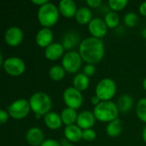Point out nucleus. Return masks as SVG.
Listing matches in <instances>:
<instances>
[{
    "mask_svg": "<svg viewBox=\"0 0 146 146\" xmlns=\"http://www.w3.org/2000/svg\"><path fill=\"white\" fill-rule=\"evenodd\" d=\"M143 87H144V89L146 91V78L144 80V81H143Z\"/></svg>",
    "mask_w": 146,
    "mask_h": 146,
    "instance_id": "nucleus-39",
    "label": "nucleus"
},
{
    "mask_svg": "<svg viewBox=\"0 0 146 146\" xmlns=\"http://www.w3.org/2000/svg\"><path fill=\"white\" fill-rule=\"evenodd\" d=\"M58 9L60 13L68 18L73 17L77 13V6L76 3L73 0H62L59 2Z\"/></svg>",
    "mask_w": 146,
    "mask_h": 146,
    "instance_id": "nucleus-16",
    "label": "nucleus"
},
{
    "mask_svg": "<svg viewBox=\"0 0 146 146\" xmlns=\"http://www.w3.org/2000/svg\"><path fill=\"white\" fill-rule=\"evenodd\" d=\"M127 3H128L127 0H110L109 1V6L114 11L121 10L127 6Z\"/></svg>",
    "mask_w": 146,
    "mask_h": 146,
    "instance_id": "nucleus-29",
    "label": "nucleus"
},
{
    "mask_svg": "<svg viewBox=\"0 0 146 146\" xmlns=\"http://www.w3.org/2000/svg\"><path fill=\"white\" fill-rule=\"evenodd\" d=\"M80 41V36L76 32L70 31L64 34L62 38V46L64 50H72Z\"/></svg>",
    "mask_w": 146,
    "mask_h": 146,
    "instance_id": "nucleus-19",
    "label": "nucleus"
},
{
    "mask_svg": "<svg viewBox=\"0 0 146 146\" xmlns=\"http://www.w3.org/2000/svg\"><path fill=\"white\" fill-rule=\"evenodd\" d=\"M79 53L87 64L99 62L104 55V44L100 38L89 37L83 39L79 46Z\"/></svg>",
    "mask_w": 146,
    "mask_h": 146,
    "instance_id": "nucleus-1",
    "label": "nucleus"
},
{
    "mask_svg": "<svg viewBox=\"0 0 146 146\" xmlns=\"http://www.w3.org/2000/svg\"><path fill=\"white\" fill-rule=\"evenodd\" d=\"M64 47L60 43H52L44 50V56L47 59L50 61L58 60L63 55Z\"/></svg>",
    "mask_w": 146,
    "mask_h": 146,
    "instance_id": "nucleus-15",
    "label": "nucleus"
},
{
    "mask_svg": "<svg viewBox=\"0 0 146 146\" xmlns=\"http://www.w3.org/2000/svg\"><path fill=\"white\" fill-rule=\"evenodd\" d=\"M65 69L62 66L60 65H54L49 70V76L51 80L55 81L61 80L65 76Z\"/></svg>",
    "mask_w": 146,
    "mask_h": 146,
    "instance_id": "nucleus-25",
    "label": "nucleus"
},
{
    "mask_svg": "<svg viewBox=\"0 0 146 146\" xmlns=\"http://www.w3.org/2000/svg\"><path fill=\"white\" fill-rule=\"evenodd\" d=\"M138 20H139V17H138L137 14L133 11L127 12L124 16V22L129 27H135L138 23Z\"/></svg>",
    "mask_w": 146,
    "mask_h": 146,
    "instance_id": "nucleus-28",
    "label": "nucleus"
},
{
    "mask_svg": "<svg viewBox=\"0 0 146 146\" xmlns=\"http://www.w3.org/2000/svg\"><path fill=\"white\" fill-rule=\"evenodd\" d=\"M142 35H143L144 38H146V29H144V30L142 31Z\"/></svg>",
    "mask_w": 146,
    "mask_h": 146,
    "instance_id": "nucleus-40",
    "label": "nucleus"
},
{
    "mask_svg": "<svg viewBox=\"0 0 146 146\" xmlns=\"http://www.w3.org/2000/svg\"><path fill=\"white\" fill-rule=\"evenodd\" d=\"M35 40L38 46L47 48L53 43V32L48 27H43L37 33Z\"/></svg>",
    "mask_w": 146,
    "mask_h": 146,
    "instance_id": "nucleus-14",
    "label": "nucleus"
},
{
    "mask_svg": "<svg viewBox=\"0 0 146 146\" xmlns=\"http://www.w3.org/2000/svg\"><path fill=\"white\" fill-rule=\"evenodd\" d=\"M23 32L18 27H9L4 33V40L9 46H17L23 40Z\"/></svg>",
    "mask_w": 146,
    "mask_h": 146,
    "instance_id": "nucleus-11",
    "label": "nucleus"
},
{
    "mask_svg": "<svg viewBox=\"0 0 146 146\" xmlns=\"http://www.w3.org/2000/svg\"><path fill=\"white\" fill-rule=\"evenodd\" d=\"M95 92L101 101H110L116 93V84L112 79H103L98 83Z\"/></svg>",
    "mask_w": 146,
    "mask_h": 146,
    "instance_id": "nucleus-5",
    "label": "nucleus"
},
{
    "mask_svg": "<svg viewBox=\"0 0 146 146\" xmlns=\"http://www.w3.org/2000/svg\"><path fill=\"white\" fill-rule=\"evenodd\" d=\"M32 3H34V4L39 5V6H43V5H44L45 3H47L49 2L47 0H32Z\"/></svg>",
    "mask_w": 146,
    "mask_h": 146,
    "instance_id": "nucleus-36",
    "label": "nucleus"
},
{
    "mask_svg": "<svg viewBox=\"0 0 146 146\" xmlns=\"http://www.w3.org/2000/svg\"><path fill=\"white\" fill-rule=\"evenodd\" d=\"M96 68L94 67V64H86L83 68V74H86L87 77H92L95 74Z\"/></svg>",
    "mask_w": 146,
    "mask_h": 146,
    "instance_id": "nucleus-31",
    "label": "nucleus"
},
{
    "mask_svg": "<svg viewBox=\"0 0 146 146\" xmlns=\"http://www.w3.org/2000/svg\"><path fill=\"white\" fill-rule=\"evenodd\" d=\"M44 121L46 127L51 130L59 129L62 124L61 115H58L57 113H55V112H50L47 115H45Z\"/></svg>",
    "mask_w": 146,
    "mask_h": 146,
    "instance_id": "nucleus-18",
    "label": "nucleus"
},
{
    "mask_svg": "<svg viewBox=\"0 0 146 146\" xmlns=\"http://www.w3.org/2000/svg\"><path fill=\"white\" fill-rule=\"evenodd\" d=\"M102 101L100 100V98L98 97V96H93L92 98V104H94L95 106H97L99 103H101Z\"/></svg>",
    "mask_w": 146,
    "mask_h": 146,
    "instance_id": "nucleus-37",
    "label": "nucleus"
},
{
    "mask_svg": "<svg viewBox=\"0 0 146 146\" xmlns=\"http://www.w3.org/2000/svg\"><path fill=\"white\" fill-rule=\"evenodd\" d=\"M40 146H61V144L54 139H46Z\"/></svg>",
    "mask_w": 146,
    "mask_h": 146,
    "instance_id": "nucleus-32",
    "label": "nucleus"
},
{
    "mask_svg": "<svg viewBox=\"0 0 146 146\" xmlns=\"http://www.w3.org/2000/svg\"><path fill=\"white\" fill-rule=\"evenodd\" d=\"M122 131V125L120 119H115L108 123L106 127V133L111 138H115L121 134Z\"/></svg>",
    "mask_w": 146,
    "mask_h": 146,
    "instance_id": "nucleus-23",
    "label": "nucleus"
},
{
    "mask_svg": "<svg viewBox=\"0 0 146 146\" xmlns=\"http://www.w3.org/2000/svg\"><path fill=\"white\" fill-rule=\"evenodd\" d=\"M88 30L90 33L92 35V37L100 38L106 35L108 31V27L104 20L99 17H96L90 21L88 26Z\"/></svg>",
    "mask_w": 146,
    "mask_h": 146,
    "instance_id": "nucleus-10",
    "label": "nucleus"
},
{
    "mask_svg": "<svg viewBox=\"0 0 146 146\" xmlns=\"http://www.w3.org/2000/svg\"><path fill=\"white\" fill-rule=\"evenodd\" d=\"M83 131L77 125L66 126L64 129V136L70 142H79L82 139Z\"/></svg>",
    "mask_w": 146,
    "mask_h": 146,
    "instance_id": "nucleus-17",
    "label": "nucleus"
},
{
    "mask_svg": "<svg viewBox=\"0 0 146 146\" xmlns=\"http://www.w3.org/2000/svg\"><path fill=\"white\" fill-rule=\"evenodd\" d=\"M44 138L43 131L39 127H31L26 133V140L31 146H40Z\"/></svg>",
    "mask_w": 146,
    "mask_h": 146,
    "instance_id": "nucleus-12",
    "label": "nucleus"
},
{
    "mask_svg": "<svg viewBox=\"0 0 146 146\" xmlns=\"http://www.w3.org/2000/svg\"><path fill=\"white\" fill-rule=\"evenodd\" d=\"M104 21L108 27L115 28L117 27L120 21V16L115 11H110L105 15Z\"/></svg>",
    "mask_w": 146,
    "mask_h": 146,
    "instance_id": "nucleus-26",
    "label": "nucleus"
},
{
    "mask_svg": "<svg viewBox=\"0 0 146 146\" xmlns=\"http://www.w3.org/2000/svg\"><path fill=\"white\" fill-rule=\"evenodd\" d=\"M61 117L63 124H65L66 126H71L74 125V123L77 121L78 114L75 110L67 107L62 111Z\"/></svg>",
    "mask_w": 146,
    "mask_h": 146,
    "instance_id": "nucleus-20",
    "label": "nucleus"
},
{
    "mask_svg": "<svg viewBox=\"0 0 146 146\" xmlns=\"http://www.w3.org/2000/svg\"><path fill=\"white\" fill-rule=\"evenodd\" d=\"M82 64V58L79 52L70 50L63 55L62 59V66L65 71L73 74L77 72Z\"/></svg>",
    "mask_w": 146,
    "mask_h": 146,
    "instance_id": "nucleus-7",
    "label": "nucleus"
},
{
    "mask_svg": "<svg viewBox=\"0 0 146 146\" xmlns=\"http://www.w3.org/2000/svg\"><path fill=\"white\" fill-rule=\"evenodd\" d=\"M92 10L87 7H81L77 10V13L75 15L76 21L80 24H87L90 23V21L92 20Z\"/></svg>",
    "mask_w": 146,
    "mask_h": 146,
    "instance_id": "nucleus-24",
    "label": "nucleus"
},
{
    "mask_svg": "<svg viewBox=\"0 0 146 146\" xmlns=\"http://www.w3.org/2000/svg\"><path fill=\"white\" fill-rule=\"evenodd\" d=\"M93 114L99 121L110 122L117 119L119 109L112 101H102L94 107Z\"/></svg>",
    "mask_w": 146,
    "mask_h": 146,
    "instance_id": "nucleus-3",
    "label": "nucleus"
},
{
    "mask_svg": "<svg viewBox=\"0 0 146 146\" xmlns=\"http://www.w3.org/2000/svg\"><path fill=\"white\" fill-rule=\"evenodd\" d=\"M142 136H143V139H144V141L146 143V126L144 127V129H143Z\"/></svg>",
    "mask_w": 146,
    "mask_h": 146,
    "instance_id": "nucleus-38",
    "label": "nucleus"
},
{
    "mask_svg": "<svg viewBox=\"0 0 146 146\" xmlns=\"http://www.w3.org/2000/svg\"><path fill=\"white\" fill-rule=\"evenodd\" d=\"M65 146H74V145H65Z\"/></svg>",
    "mask_w": 146,
    "mask_h": 146,
    "instance_id": "nucleus-41",
    "label": "nucleus"
},
{
    "mask_svg": "<svg viewBox=\"0 0 146 146\" xmlns=\"http://www.w3.org/2000/svg\"><path fill=\"white\" fill-rule=\"evenodd\" d=\"M86 3L91 8H98L102 3V1L101 0H86Z\"/></svg>",
    "mask_w": 146,
    "mask_h": 146,
    "instance_id": "nucleus-34",
    "label": "nucleus"
},
{
    "mask_svg": "<svg viewBox=\"0 0 146 146\" xmlns=\"http://www.w3.org/2000/svg\"><path fill=\"white\" fill-rule=\"evenodd\" d=\"M3 68L8 74L17 77L24 73L26 69V64L24 61L20 57L11 56L4 61Z\"/></svg>",
    "mask_w": 146,
    "mask_h": 146,
    "instance_id": "nucleus-8",
    "label": "nucleus"
},
{
    "mask_svg": "<svg viewBox=\"0 0 146 146\" xmlns=\"http://www.w3.org/2000/svg\"><path fill=\"white\" fill-rule=\"evenodd\" d=\"M96 133L94 130H92V128L90 129H86L83 130V134H82V139L86 140V141H92L96 139Z\"/></svg>",
    "mask_w": 146,
    "mask_h": 146,
    "instance_id": "nucleus-30",
    "label": "nucleus"
},
{
    "mask_svg": "<svg viewBox=\"0 0 146 146\" xmlns=\"http://www.w3.org/2000/svg\"><path fill=\"white\" fill-rule=\"evenodd\" d=\"M8 113L9 115L16 120H21L27 116L29 112L31 111V107L29 101L21 98L12 102L8 106Z\"/></svg>",
    "mask_w": 146,
    "mask_h": 146,
    "instance_id": "nucleus-6",
    "label": "nucleus"
},
{
    "mask_svg": "<svg viewBox=\"0 0 146 146\" xmlns=\"http://www.w3.org/2000/svg\"><path fill=\"white\" fill-rule=\"evenodd\" d=\"M89 83H90L89 77H87L83 73L76 74L73 80V86L75 89L79 90L80 92L86 91L89 86Z\"/></svg>",
    "mask_w": 146,
    "mask_h": 146,
    "instance_id": "nucleus-21",
    "label": "nucleus"
},
{
    "mask_svg": "<svg viewBox=\"0 0 146 146\" xmlns=\"http://www.w3.org/2000/svg\"><path fill=\"white\" fill-rule=\"evenodd\" d=\"M95 120H96V117H95L93 112L85 110V111L80 112L78 115L76 123L80 128L86 130V129H90L94 126Z\"/></svg>",
    "mask_w": 146,
    "mask_h": 146,
    "instance_id": "nucleus-13",
    "label": "nucleus"
},
{
    "mask_svg": "<svg viewBox=\"0 0 146 146\" xmlns=\"http://www.w3.org/2000/svg\"><path fill=\"white\" fill-rule=\"evenodd\" d=\"M29 104L31 110L36 115L37 118L50 113V110L52 107L50 97L42 92L33 94L29 99Z\"/></svg>",
    "mask_w": 146,
    "mask_h": 146,
    "instance_id": "nucleus-2",
    "label": "nucleus"
},
{
    "mask_svg": "<svg viewBox=\"0 0 146 146\" xmlns=\"http://www.w3.org/2000/svg\"><path fill=\"white\" fill-rule=\"evenodd\" d=\"M9 113H7L5 110H1V111H0V123L3 125V124H4L7 121H8V119H9Z\"/></svg>",
    "mask_w": 146,
    "mask_h": 146,
    "instance_id": "nucleus-33",
    "label": "nucleus"
},
{
    "mask_svg": "<svg viewBox=\"0 0 146 146\" xmlns=\"http://www.w3.org/2000/svg\"><path fill=\"white\" fill-rule=\"evenodd\" d=\"M139 12L142 15L146 16V2H144L139 6Z\"/></svg>",
    "mask_w": 146,
    "mask_h": 146,
    "instance_id": "nucleus-35",
    "label": "nucleus"
},
{
    "mask_svg": "<svg viewBox=\"0 0 146 146\" xmlns=\"http://www.w3.org/2000/svg\"><path fill=\"white\" fill-rule=\"evenodd\" d=\"M133 105V98H132V96L128 94L121 95L117 101V107L119 109V111L123 113L131 110Z\"/></svg>",
    "mask_w": 146,
    "mask_h": 146,
    "instance_id": "nucleus-22",
    "label": "nucleus"
},
{
    "mask_svg": "<svg viewBox=\"0 0 146 146\" xmlns=\"http://www.w3.org/2000/svg\"><path fill=\"white\" fill-rule=\"evenodd\" d=\"M63 101L67 107L77 110L80 108L83 104V96L81 92L75 89L74 86L68 87L63 92Z\"/></svg>",
    "mask_w": 146,
    "mask_h": 146,
    "instance_id": "nucleus-9",
    "label": "nucleus"
},
{
    "mask_svg": "<svg viewBox=\"0 0 146 146\" xmlns=\"http://www.w3.org/2000/svg\"><path fill=\"white\" fill-rule=\"evenodd\" d=\"M136 113L138 117L146 123V98H141L138 102Z\"/></svg>",
    "mask_w": 146,
    "mask_h": 146,
    "instance_id": "nucleus-27",
    "label": "nucleus"
},
{
    "mask_svg": "<svg viewBox=\"0 0 146 146\" xmlns=\"http://www.w3.org/2000/svg\"><path fill=\"white\" fill-rule=\"evenodd\" d=\"M59 15L60 11L58 7L49 2L39 7L38 10V20L44 27L49 28L58 21Z\"/></svg>",
    "mask_w": 146,
    "mask_h": 146,
    "instance_id": "nucleus-4",
    "label": "nucleus"
}]
</instances>
